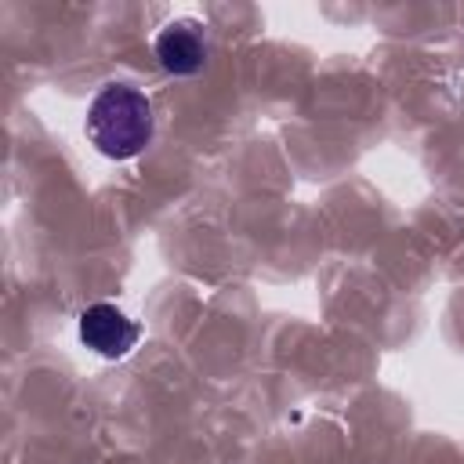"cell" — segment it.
<instances>
[{"label": "cell", "instance_id": "2", "mask_svg": "<svg viewBox=\"0 0 464 464\" xmlns=\"http://www.w3.org/2000/svg\"><path fill=\"white\" fill-rule=\"evenodd\" d=\"M80 341L102 359H123L141 341V326L116 304L98 301L80 312Z\"/></svg>", "mask_w": 464, "mask_h": 464}, {"label": "cell", "instance_id": "3", "mask_svg": "<svg viewBox=\"0 0 464 464\" xmlns=\"http://www.w3.org/2000/svg\"><path fill=\"white\" fill-rule=\"evenodd\" d=\"M156 62L170 72V76H196L207 65V33L196 18H174L156 33Z\"/></svg>", "mask_w": 464, "mask_h": 464}, {"label": "cell", "instance_id": "1", "mask_svg": "<svg viewBox=\"0 0 464 464\" xmlns=\"http://www.w3.org/2000/svg\"><path fill=\"white\" fill-rule=\"evenodd\" d=\"M152 102L130 83H105L87 105V141L109 160H130L152 141Z\"/></svg>", "mask_w": 464, "mask_h": 464}]
</instances>
